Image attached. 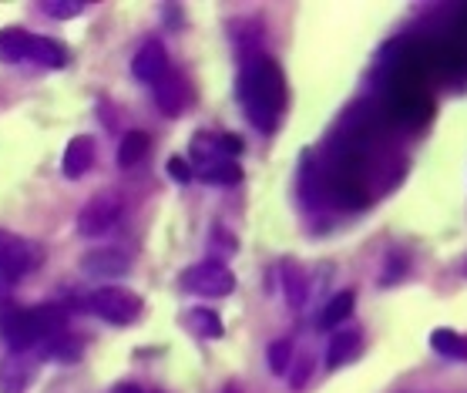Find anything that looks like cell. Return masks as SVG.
<instances>
[{
	"mask_svg": "<svg viewBox=\"0 0 467 393\" xmlns=\"http://www.w3.org/2000/svg\"><path fill=\"white\" fill-rule=\"evenodd\" d=\"M239 101L245 108V118L253 121L263 135H273L286 108V78L279 64L265 54L249 57L239 75Z\"/></svg>",
	"mask_w": 467,
	"mask_h": 393,
	"instance_id": "cell-1",
	"label": "cell"
},
{
	"mask_svg": "<svg viewBox=\"0 0 467 393\" xmlns=\"http://www.w3.org/2000/svg\"><path fill=\"white\" fill-rule=\"evenodd\" d=\"M67 330V313L61 306H34V309H7L0 316V336L11 353H24L31 346H44L47 340Z\"/></svg>",
	"mask_w": 467,
	"mask_h": 393,
	"instance_id": "cell-2",
	"label": "cell"
},
{
	"mask_svg": "<svg viewBox=\"0 0 467 393\" xmlns=\"http://www.w3.org/2000/svg\"><path fill=\"white\" fill-rule=\"evenodd\" d=\"M88 309L111 326H131L141 316V296L125 286H101L88 296Z\"/></svg>",
	"mask_w": 467,
	"mask_h": 393,
	"instance_id": "cell-3",
	"label": "cell"
},
{
	"mask_svg": "<svg viewBox=\"0 0 467 393\" xmlns=\"http://www.w3.org/2000/svg\"><path fill=\"white\" fill-rule=\"evenodd\" d=\"M182 286L202 299H223L235 289V276L225 263H219V259H205V263H195L192 269H185Z\"/></svg>",
	"mask_w": 467,
	"mask_h": 393,
	"instance_id": "cell-4",
	"label": "cell"
},
{
	"mask_svg": "<svg viewBox=\"0 0 467 393\" xmlns=\"http://www.w3.org/2000/svg\"><path fill=\"white\" fill-rule=\"evenodd\" d=\"M118 219H121V199L115 191H95L78 212V233L85 239H98L108 229H115Z\"/></svg>",
	"mask_w": 467,
	"mask_h": 393,
	"instance_id": "cell-5",
	"label": "cell"
},
{
	"mask_svg": "<svg viewBox=\"0 0 467 393\" xmlns=\"http://www.w3.org/2000/svg\"><path fill=\"white\" fill-rule=\"evenodd\" d=\"M34 263L37 255L31 243L14 233H0V283H17L24 273H31Z\"/></svg>",
	"mask_w": 467,
	"mask_h": 393,
	"instance_id": "cell-6",
	"label": "cell"
},
{
	"mask_svg": "<svg viewBox=\"0 0 467 393\" xmlns=\"http://www.w3.org/2000/svg\"><path fill=\"white\" fill-rule=\"evenodd\" d=\"M128 269H131V255L121 245H98V249H88L81 255V273H88V276H125Z\"/></svg>",
	"mask_w": 467,
	"mask_h": 393,
	"instance_id": "cell-7",
	"label": "cell"
},
{
	"mask_svg": "<svg viewBox=\"0 0 467 393\" xmlns=\"http://www.w3.org/2000/svg\"><path fill=\"white\" fill-rule=\"evenodd\" d=\"M169 51H165V44L161 41H145L135 51V61H131V75L139 78V81H145V85H159L161 78L169 75Z\"/></svg>",
	"mask_w": 467,
	"mask_h": 393,
	"instance_id": "cell-8",
	"label": "cell"
},
{
	"mask_svg": "<svg viewBox=\"0 0 467 393\" xmlns=\"http://www.w3.org/2000/svg\"><path fill=\"white\" fill-rule=\"evenodd\" d=\"M95 165V139L91 135H78V139L67 141V149H64V179H81L88 175Z\"/></svg>",
	"mask_w": 467,
	"mask_h": 393,
	"instance_id": "cell-9",
	"label": "cell"
},
{
	"mask_svg": "<svg viewBox=\"0 0 467 393\" xmlns=\"http://www.w3.org/2000/svg\"><path fill=\"white\" fill-rule=\"evenodd\" d=\"M155 101H159V108L169 118H179L182 111H185V105H189V85H185V78L169 71V75L155 85Z\"/></svg>",
	"mask_w": 467,
	"mask_h": 393,
	"instance_id": "cell-10",
	"label": "cell"
},
{
	"mask_svg": "<svg viewBox=\"0 0 467 393\" xmlns=\"http://www.w3.org/2000/svg\"><path fill=\"white\" fill-rule=\"evenodd\" d=\"M31 387V363L24 353L0 357V393H24Z\"/></svg>",
	"mask_w": 467,
	"mask_h": 393,
	"instance_id": "cell-11",
	"label": "cell"
},
{
	"mask_svg": "<svg viewBox=\"0 0 467 393\" xmlns=\"http://www.w3.org/2000/svg\"><path fill=\"white\" fill-rule=\"evenodd\" d=\"M360 330H340L333 333V340H329L327 346V367L329 370H340V367H347V363L360 353Z\"/></svg>",
	"mask_w": 467,
	"mask_h": 393,
	"instance_id": "cell-12",
	"label": "cell"
},
{
	"mask_svg": "<svg viewBox=\"0 0 467 393\" xmlns=\"http://www.w3.org/2000/svg\"><path fill=\"white\" fill-rule=\"evenodd\" d=\"M192 175H199V179L209 181V185H239V181H243V169H239V161L235 159L202 161V165H195Z\"/></svg>",
	"mask_w": 467,
	"mask_h": 393,
	"instance_id": "cell-13",
	"label": "cell"
},
{
	"mask_svg": "<svg viewBox=\"0 0 467 393\" xmlns=\"http://www.w3.org/2000/svg\"><path fill=\"white\" fill-rule=\"evenodd\" d=\"M182 323L189 326V333H195V336H202V340H219L223 336V319H219V313H213V309L205 306H195L189 309L185 316H182Z\"/></svg>",
	"mask_w": 467,
	"mask_h": 393,
	"instance_id": "cell-14",
	"label": "cell"
},
{
	"mask_svg": "<svg viewBox=\"0 0 467 393\" xmlns=\"http://www.w3.org/2000/svg\"><path fill=\"white\" fill-rule=\"evenodd\" d=\"M31 37H34V34L21 31V27H4V31H0V61H4V64L27 61Z\"/></svg>",
	"mask_w": 467,
	"mask_h": 393,
	"instance_id": "cell-15",
	"label": "cell"
},
{
	"mask_svg": "<svg viewBox=\"0 0 467 393\" xmlns=\"http://www.w3.org/2000/svg\"><path fill=\"white\" fill-rule=\"evenodd\" d=\"M283 289H286V303L293 309H299L306 303V273L296 259H283Z\"/></svg>",
	"mask_w": 467,
	"mask_h": 393,
	"instance_id": "cell-16",
	"label": "cell"
},
{
	"mask_svg": "<svg viewBox=\"0 0 467 393\" xmlns=\"http://www.w3.org/2000/svg\"><path fill=\"white\" fill-rule=\"evenodd\" d=\"M353 303H357V293H353V289H343V293H337V296L323 306V313H319V326H323V330H333V326L347 323V319H350V313H353Z\"/></svg>",
	"mask_w": 467,
	"mask_h": 393,
	"instance_id": "cell-17",
	"label": "cell"
},
{
	"mask_svg": "<svg viewBox=\"0 0 467 393\" xmlns=\"http://www.w3.org/2000/svg\"><path fill=\"white\" fill-rule=\"evenodd\" d=\"M149 145H151V139L145 131H128L125 139L118 141V165H121V169H135V165L149 155Z\"/></svg>",
	"mask_w": 467,
	"mask_h": 393,
	"instance_id": "cell-18",
	"label": "cell"
},
{
	"mask_svg": "<svg viewBox=\"0 0 467 393\" xmlns=\"http://www.w3.org/2000/svg\"><path fill=\"white\" fill-rule=\"evenodd\" d=\"M27 61L44 64V67H64V64H67V51H64L57 41H51V37H37V34H34Z\"/></svg>",
	"mask_w": 467,
	"mask_h": 393,
	"instance_id": "cell-19",
	"label": "cell"
},
{
	"mask_svg": "<svg viewBox=\"0 0 467 393\" xmlns=\"http://www.w3.org/2000/svg\"><path fill=\"white\" fill-rule=\"evenodd\" d=\"M431 350L447 357V360H467V336L441 326V330L431 333Z\"/></svg>",
	"mask_w": 467,
	"mask_h": 393,
	"instance_id": "cell-20",
	"label": "cell"
},
{
	"mask_svg": "<svg viewBox=\"0 0 467 393\" xmlns=\"http://www.w3.org/2000/svg\"><path fill=\"white\" fill-rule=\"evenodd\" d=\"M44 357L57 363H75L78 357H81V346H78L67 333H61V336H54V340L44 343Z\"/></svg>",
	"mask_w": 467,
	"mask_h": 393,
	"instance_id": "cell-21",
	"label": "cell"
},
{
	"mask_svg": "<svg viewBox=\"0 0 467 393\" xmlns=\"http://www.w3.org/2000/svg\"><path fill=\"white\" fill-rule=\"evenodd\" d=\"M265 360H269V370L276 373H286L289 370V363H293V343L289 340H276V343H269V350H265Z\"/></svg>",
	"mask_w": 467,
	"mask_h": 393,
	"instance_id": "cell-22",
	"label": "cell"
},
{
	"mask_svg": "<svg viewBox=\"0 0 467 393\" xmlns=\"http://www.w3.org/2000/svg\"><path fill=\"white\" fill-rule=\"evenodd\" d=\"M41 7L47 17H57V21H71V17H81V14H85V4H81V0H47Z\"/></svg>",
	"mask_w": 467,
	"mask_h": 393,
	"instance_id": "cell-23",
	"label": "cell"
},
{
	"mask_svg": "<svg viewBox=\"0 0 467 393\" xmlns=\"http://www.w3.org/2000/svg\"><path fill=\"white\" fill-rule=\"evenodd\" d=\"M309 373H313V357H309V353H303V357L296 360V370L289 373V387H293V390H303V387H306V380H309Z\"/></svg>",
	"mask_w": 467,
	"mask_h": 393,
	"instance_id": "cell-24",
	"label": "cell"
},
{
	"mask_svg": "<svg viewBox=\"0 0 467 393\" xmlns=\"http://www.w3.org/2000/svg\"><path fill=\"white\" fill-rule=\"evenodd\" d=\"M169 175L185 185V181H192V165L185 159H179V155H171V159H169Z\"/></svg>",
	"mask_w": 467,
	"mask_h": 393,
	"instance_id": "cell-25",
	"label": "cell"
},
{
	"mask_svg": "<svg viewBox=\"0 0 467 393\" xmlns=\"http://www.w3.org/2000/svg\"><path fill=\"white\" fill-rule=\"evenodd\" d=\"M115 393H141L135 383H121V387H115Z\"/></svg>",
	"mask_w": 467,
	"mask_h": 393,
	"instance_id": "cell-26",
	"label": "cell"
},
{
	"mask_svg": "<svg viewBox=\"0 0 467 393\" xmlns=\"http://www.w3.org/2000/svg\"><path fill=\"white\" fill-rule=\"evenodd\" d=\"M223 393H239V387H233V383H229V387H225Z\"/></svg>",
	"mask_w": 467,
	"mask_h": 393,
	"instance_id": "cell-27",
	"label": "cell"
}]
</instances>
